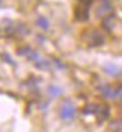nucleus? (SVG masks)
I'll use <instances>...</instances> for the list:
<instances>
[{
	"mask_svg": "<svg viewBox=\"0 0 122 132\" xmlns=\"http://www.w3.org/2000/svg\"><path fill=\"white\" fill-rule=\"evenodd\" d=\"M74 114H76V110L72 104H64L63 107H61V111H60V116L63 117L64 120H70L74 117Z\"/></svg>",
	"mask_w": 122,
	"mask_h": 132,
	"instance_id": "nucleus-1",
	"label": "nucleus"
}]
</instances>
